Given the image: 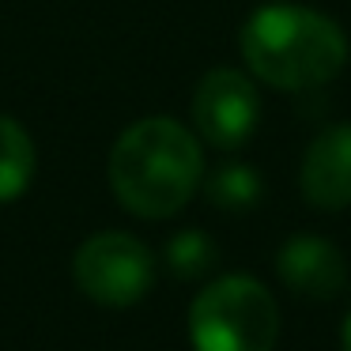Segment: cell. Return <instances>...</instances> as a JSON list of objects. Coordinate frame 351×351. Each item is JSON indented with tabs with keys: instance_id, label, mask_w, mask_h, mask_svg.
Listing matches in <instances>:
<instances>
[{
	"instance_id": "6da1fadb",
	"label": "cell",
	"mask_w": 351,
	"mask_h": 351,
	"mask_svg": "<svg viewBox=\"0 0 351 351\" xmlns=\"http://www.w3.org/2000/svg\"><path fill=\"white\" fill-rule=\"evenodd\" d=\"M204 178L200 144L174 117H144L110 152L114 197L140 219H170L193 200Z\"/></svg>"
},
{
	"instance_id": "7a4b0ae2",
	"label": "cell",
	"mask_w": 351,
	"mask_h": 351,
	"mask_svg": "<svg viewBox=\"0 0 351 351\" xmlns=\"http://www.w3.org/2000/svg\"><path fill=\"white\" fill-rule=\"evenodd\" d=\"M245 69L276 91H310L340 76L348 38L328 16L298 4L257 8L242 27Z\"/></svg>"
},
{
	"instance_id": "3957f363",
	"label": "cell",
	"mask_w": 351,
	"mask_h": 351,
	"mask_svg": "<svg viewBox=\"0 0 351 351\" xmlns=\"http://www.w3.org/2000/svg\"><path fill=\"white\" fill-rule=\"evenodd\" d=\"M189 336L197 351H272L280 336L276 298L250 276H223L193 298Z\"/></svg>"
},
{
	"instance_id": "277c9868",
	"label": "cell",
	"mask_w": 351,
	"mask_h": 351,
	"mask_svg": "<svg viewBox=\"0 0 351 351\" xmlns=\"http://www.w3.org/2000/svg\"><path fill=\"white\" fill-rule=\"evenodd\" d=\"M76 287L91 302L125 310L136 306L155 283V257L140 238L125 230H102L91 234L72 257Z\"/></svg>"
},
{
	"instance_id": "5b68a950",
	"label": "cell",
	"mask_w": 351,
	"mask_h": 351,
	"mask_svg": "<svg viewBox=\"0 0 351 351\" xmlns=\"http://www.w3.org/2000/svg\"><path fill=\"white\" fill-rule=\"evenodd\" d=\"M261 121L257 87L245 72L212 69L193 91V125L219 152H234L253 136Z\"/></svg>"
},
{
	"instance_id": "8992f818",
	"label": "cell",
	"mask_w": 351,
	"mask_h": 351,
	"mask_svg": "<svg viewBox=\"0 0 351 351\" xmlns=\"http://www.w3.org/2000/svg\"><path fill=\"white\" fill-rule=\"evenodd\" d=\"M276 272L295 295L302 298H332L348 283V261L328 238L317 234H295L283 242L276 257Z\"/></svg>"
},
{
	"instance_id": "52a82bcc",
	"label": "cell",
	"mask_w": 351,
	"mask_h": 351,
	"mask_svg": "<svg viewBox=\"0 0 351 351\" xmlns=\"http://www.w3.org/2000/svg\"><path fill=\"white\" fill-rule=\"evenodd\" d=\"M302 193L321 212L351 204V125H328L302 159Z\"/></svg>"
},
{
	"instance_id": "ba28073f",
	"label": "cell",
	"mask_w": 351,
	"mask_h": 351,
	"mask_svg": "<svg viewBox=\"0 0 351 351\" xmlns=\"http://www.w3.org/2000/svg\"><path fill=\"white\" fill-rule=\"evenodd\" d=\"M34 170H38V152L31 132L16 117L0 114V204L23 197L27 185L34 182Z\"/></svg>"
},
{
	"instance_id": "9c48e42d",
	"label": "cell",
	"mask_w": 351,
	"mask_h": 351,
	"mask_svg": "<svg viewBox=\"0 0 351 351\" xmlns=\"http://www.w3.org/2000/svg\"><path fill=\"white\" fill-rule=\"evenodd\" d=\"M204 193L215 208H223V212H245V208H253L261 200L265 185H261L257 170L242 167V162H223V167L204 182Z\"/></svg>"
},
{
	"instance_id": "30bf717a",
	"label": "cell",
	"mask_w": 351,
	"mask_h": 351,
	"mask_svg": "<svg viewBox=\"0 0 351 351\" xmlns=\"http://www.w3.org/2000/svg\"><path fill=\"white\" fill-rule=\"evenodd\" d=\"M215 261H219V250L204 230H182L167 242V268L178 280H200L215 268Z\"/></svg>"
},
{
	"instance_id": "8fae6325",
	"label": "cell",
	"mask_w": 351,
	"mask_h": 351,
	"mask_svg": "<svg viewBox=\"0 0 351 351\" xmlns=\"http://www.w3.org/2000/svg\"><path fill=\"white\" fill-rule=\"evenodd\" d=\"M343 351H351V313H348V321H343Z\"/></svg>"
}]
</instances>
